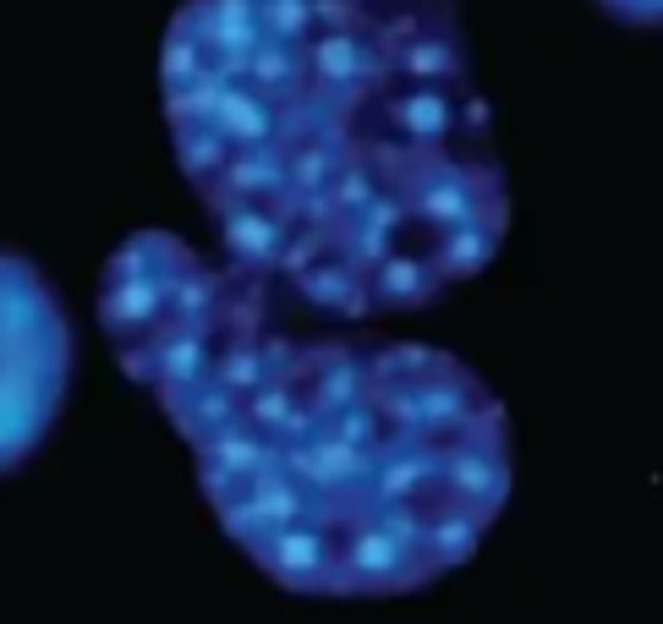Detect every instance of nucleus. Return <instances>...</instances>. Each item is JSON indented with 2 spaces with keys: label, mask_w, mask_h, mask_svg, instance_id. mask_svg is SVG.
Here are the masks:
<instances>
[{
  "label": "nucleus",
  "mask_w": 663,
  "mask_h": 624,
  "mask_svg": "<svg viewBox=\"0 0 663 624\" xmlns=\"http://www.w3.org/2000/svg\"><path fill=\"white\" fill-rule=\"evenodd\" d=\"M603 6L625 22H659V0H603Z\"/></svg>",
  "instance_id": "obj_4"
},
{
  "label": "nucleus",
  "mask_w": 663,
  "mask_h": 624,
  "mask_svg": "<svg viewBox=\"0 0 663 624\" xmlns=\"http://www.w3.org/2000/svg\"><path fill=\"white\" fill-rule=\"evenodd\" d=\"M159 99L225 263L280 302L417 312L505 247L510 187L450 0H182Z\"/></svg>",
  "instance_id": "obj_2"
},
{
  "label": "nucleus",
  "mask_w": 663,
  "mask_h": 624,
  "mask_svg": "<svg viewBox=\"0 0 663 624\" xmlns=\"http://www.w3.org/2000/svg\"><path fill=\"white\" fill-rule=\"evenodd\" d=\"M71 318L50 280L0 252V477L17 471L56 428L71 383Z\"/></svg>",
  "instance_id": "obj_3"
},
{
  "label": "nucleus",
  "mask_w": 663,
  "mask_h": 624,
  "mask_svg": "<svg viewBox=\"0 0 663 624\" xmlns=\"http://www.w3.org/2000/svg\"><path fill=\"white\" fill-rule=\"evenodd\" d=\"M99 329L187 438L225 537L285 592H422L510 499V417L461 357L308 334L274 291L170 231L110 252Z\"/></svg>",
  "instance_id": "obj_1"
}]
</instances>
